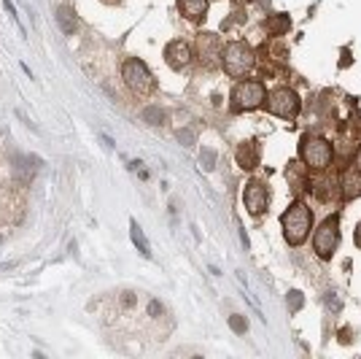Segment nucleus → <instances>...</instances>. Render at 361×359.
Returning <instances> with one entry per match:
<instances>
[{"label": "nucleus", "mask_w": 361, "mask_h": 359, "mask_svg": "<svg viewBox=\"0 0 361 359\" xmlns=\"http://www.w3.org/2000/svg\"><path fill=\"white\" fill-rule=\"evenodd\" d=\"M280 227H283V238L289 240V246H302L307 235L313 230V211L302 200H294V203L283 211L280 216Z\"/></svg>", "instance_id": "nucleus-1"}, {"label": "nucleus", "mask_w": 361, "mask_h": 359, "mask_svg": "<svg viewBox=\"0 0 361 359\" xmlns=\"http://www.w3.org/2000/svg\"><path fill=\"white\" fill-rule=\"evenodd\" d=\"M221 65H224L227 76L240 79L256 65V57H253V49L246 41H229V44L221 49Z\"/></svg>", "instance_id": "nucleus-2"}, {"label": "nucleus", "mask_w": 361, "mask_h": 359, "mask_svg": "<svg viewBox=\"0 0 361 359\" xmlns=\"http://www.w3.org/2000/svg\"><path fill=\"white\" fill-rule=\"evenodd\" d=\"M122 79L124 84L130 87L132 95H137V98H146V95H151L154 87H156V81L151 76V70H148V65L143 60H137V57H130V60H124V65H122Z\"/></svg>", "instance_id": "nucleus-3"}, {"label": "nucleus", "mask_w": 361, "mask_h": 359, "mask_svg": "<svg viewBox=\"0 0 361 359\" xmlns=\"http://www.w3.org/2000/svg\"><path fill=\"white\" fill-rule=\"evenodd\" d=\"M299 157L307 167H313V171H324V167L332 165V143L321 135H302L299 141Z\"/></svg>", "instance_id": "nucleus-4"}, {"label": "nucleus", "mask_w": 361, "mask_h": 359, "mask_svg": "<svg viewBox=\"0 0 361 359\" xmlns=\"http://www.w3.org/2000/svg\"><path fill=\"white\" fill-rule=\"evenodd\" d=\"M299 108H302V100L299 95L289 87H278L267 95V111L278 119H286V122H294L299 116Z\"/></svg>", "instance_id": "nucleus-5"}, {"label": "nucleus", "mask_w": 361, "mask_h": 359, "mask_svg": "<svg viewBox=\"0 0 361 359\" xmlns=\"http://www.w3.org/2000/svg\"><path fill=\"white\" fill-rule=\"evenodd\" d=\"M337 246H339V216L332 214V216H326L324 224L315 230V235H313V251L321 259H332Z\"/></svg>", "instance_id": "nucleus-6"}, {"label": "nucleus", "mask_w": 361, "mask_h": 359, "mask_svg": "<svg viewBox=\"0 0 361 359\" xmlns=\"http://www.w3.org/2000/svg\"><path fill=\"white\" fill-rule=\"evenodd\" d=\"M267 100V89L262 81H240L232 89V111H253Z\"/></svg>", "instance_id": "nucleus-7"}, {"label": "nucleus", "mask_w": 361, "mask_h": 359, "mask_svg": "<svg viewBox=\"0 0 361 359\" xmlns=\"http://www.w3.org/2000/svg\"><path fill=\"white\" fill-rule=\"evenodd\" d=\"M243 203H246L248 214L262 216L270 205V189L264 181H248L246 189H243Z\"/></svg>", "instance_id": "nucleus-8"}, {"label": "nucleus", "mask_w": 361, "mask_h": 359, "mask_svg": "<svg viewBox=\"0 0 361 359\" xmlns=\"http://www.w3.org/2000/svg\"><path fill=\"white\" fill-rule=\"evenodd\" d=\"M197 51H199V62L210 70L221 62V41L213 33H199L197 35Z\"/></svg>", "instance_id": "nucleus-9"}, {"label": "nucleus", "mask_w": 361, "mask_h": 359, "mask_svg": "<svg viewBox=\"0 0 361 359\" xmlns=\"http://www.w3.org/2000/svg\"><path fill=\"white\" fill-rule=\"evenodd\" d=\"M165 62L173 70H184V68H189V62H192V49H189L184 41H170L165 46Z\"/></svg>", "instance_id": "nucleus-10"}, {"label": "nucleus", "mask_w": 361, "mask_h": 359, "mask_svg": "<svg viewBox=\"0 0 361 359\" xmlns=\"http://www.w3.org/2000/svg\"><path fill=\"white\" fill-rule=\"evenodd\" d=\"M235 157H237V165L243 167V171H253V167L262 162V149H259L256 141H243L237 146Z\"/></svg>", "instance_id": "nucleus-11"}, {"label": "nucleus", "mask_w": 361, "mask_h": 359, "mask_svg": "<svg viewBox=\"0 0 361 359\" xmlns=\"http://www.w3.org/2000/svg\"><path fill=\"white\" fill-rule=\"evenodd\" d=\"M178 8H180V14H184V19L199 25L208 14V0H178Z\"/></svg>", "instance_id": "nucleus-12"}, {"label": "nucleus", "mask_w": 361, "mask_h": 359, "mask_svg": "<svg viewBox=\"0 0 361 359\" xmlns=\"http://www.w3.org/2000/svg\"><path fill=\"white\" fill-rule=\"evenodd\" d=\"M57 25H59V30L65 35H73L78 30V19H76V14H73L70 6H59L57 8Z\"/></svg>", "instance_id": "nucleus-13"}, {"label": "nucleus", "mask_w": 361, "mask_h": 359, "mask_svg": "<svg viewBox=\"0 0 361 359\" xmlns=\"http://www.w3.org/2000/svg\"><path fill=\"white\" fill-rule=\"evenodd\" d=\"M289 27H291L289 14H272V16L264 19V30H267L270 35H286V33H289Z\"/></svg>", "instance_id": "nucleus-14"}, {"label": "nucleus", "mask_w": 361, "mask_h": 359, "mask_svg": "<svg viewBox=\"0 0 361 359\" xmlns=\"http://www.w3.org/2000/svg\"><path fill=\"white\" fill-rule=\"evenodd\" d=\"M305 173H307V165H299V162H289V167H286V178L294 184V189H310L305 181Z\"/></svg>", "instance_id": "nucleus-15"}, {"label": "nucleus", "mask_w": 361, "mask_h": 359, "mask_svg": "<svg viewBox=\"0 0 361 359\" xmlns=\"http://www.w3.org/2000/svg\"><path fill=\"white\" fill-rule=\"evenodd\" d=\"M343 195L345 200H353V197H361V173H345L343 178Z\"/></svg>", "instance_id": "nucleus-16"}, {"label": "nucleus", "mask_w": 361, "mask_h": 359, "mask_svg": "<svg viewBox=\"0 0 361 359\" xmlns=\"http://www.w3.org/2000/svg\"><path fill=\"white\" fill-rule=\"evenodd\" d=\"M130 238H132V243L137 246V251H141L143 257H151V246H148V240H146V235H143V230H141V224L132 219L130 221Z\"/></svg>", "instance_id": "nucleus-17"}, {"label": "nucleus", "mask_w": 361, "mask_h": 359, "mask_svg": "<svg viewBox=\"0 0 361 359\" xmlns=\"http://www.w3.org/2000/svg\"><path fill=\"white\" fill-rule=\"evenodd\" d=\"M141 119H143L146 124H151V127H162L167 116H165V111L159 108V105H146V108L141 111Z\"/></svg>", "instance_id": "nucleus-18"}, {"label": "nucleus", "mask_w": 361, "mask_h": 359, "mask_svg": "<svg viewBox=\"0 0 361 359\" xmlns=\"http://www.w3.org/2000/svg\"><path fill=\"white\" fill-rule=\"evenodd\" d=\"M286 305H289V313H299L302 305H305V294L302 292H289V297H286Z\"/></svg>", "instance_id": "nucleus-19"}, {"label": "nucleus", "mask_w": 361, "mask_h": 359, "mask_svg": "<svg viewBox=\"0 0 361 359\" xmlns=\"http://www.w3.org/2000/svg\"><path fill=\"white\" fill-rule=\"evenodd\" d=\"M216 160H218V154L213 149H203V152H199V165H203V171H213Z\"/></svg>", "instance_id": "nucleus-20"}, {"label": "nucleus", "mask_w": 361, "mask_h": 359, "mask_svg": "<svg viewBox=\"0 0 361 359\" xmlns=\"http://www.w3.org/2000/svg\"><path fill=\"white\" fill-rule=\"evenodd\" d=\"M229 327H232V332H237V335H246L248 332V322H246V316H240V313H232L229 316Z\"/></svg>", "instance_id": "nucleus-21"}, {"label": "nucleus", "mask_w": 361, "mask_h": 359, "mask_svg": "<svg viewBox=\"0 0 361 359\" xmlns=\"http://www.w3.org/2000/svg\"><path fill=\"white\" fill-rule=\"evenodd\" d=\"M3 8H6V14L14 19V25L19 27V33H22V38H27V35H25V25L19 22V14H16V8H14V3H11V0H3Z\"/></svg>", "instance_id": "nucleus-22"}, {"label": "nucleus", "mask_w": 361, "mask_h": 359, "mask_svg": "<svg viewBox=\"0 0 361 359\" xmlns=\"http://www.w3.org/2000/svg\"><path fill=\"white\" fill-rule=\"evenodd\" d=\"M178 141H180V143H184L186 149H189V146H194V143H197V135H194V130L184 127V130H178Z\"/></svg>", "instance_id": "nucleus-23"}, {"label": "nucleus", "mask_w": 361, "mask_h": 359, "mask_svg": "<svg viewBox=\"0 0 361 359\" xmlns=\"http://www.w3.org/2000/svg\"><path fill=\"white\" fill-rule=\"evenodd\" d=\"M326 308H332V311H339V308H343V303H339V297H337L334 292L326 294Z\"/></svg>", "instance_id": "nucleus-24"}, {"label": "nucleus", "mask_w": 361, "mask_h": 359, "mask_svg": "<svg viewBox=\"0 0 361 359\" xmlns=\"http://www.w3.org/2000/svg\"><path fill=\"white\" fill-rule=\"evenodd\" d=\"M353 171H358V173H361V146L356 149V157H353Z\"/></svg>", "instance_id": "nucleus-25"}, {"label": "nucleus", "mask_w": 361, "mask_h": 359, "mask_svg": "<svg viewBox=\"0 0 361 359\" xmlns=\"http://www.w3.org/2000/svg\"><path fill=\"white\" fill-rule=\"evenodd\" d=\"M356 246L361 249V221H358V224H356Z\"/></svg>", "instance_id": "nucleus-26"}, {"label": "nucleus", "mask_w": 361, "mask_h": 359, "mask_svg": "<svg viewBox=\"0 0 361 359\" xmlns=\"http://www.w3.org/2000/svg\"><path fill=\"white\" fill-rule=\"evenodd\" d=\"M103 3H105V6H119L122 0H103Z\"/></svg>", "instance_id": "nucleus-27"}]
</instances>
